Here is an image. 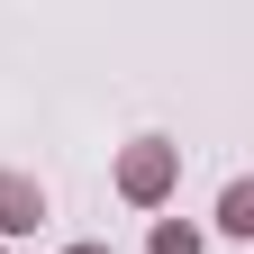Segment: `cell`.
Instances as JSON below:
<instances>
[{
  "label": "cell",
  "mask_w": 254,
  "mask_h": 254,
  "mask_svg": "<svg viewBox=\"0 0 254 254\" xmlns=\"http://www.w3.org/2000/svg\"><path fill=\"white\" fill-rule=\"evenodd\" d=\"M46 218V190L27 182V173H0V236H18V227H37Z\"/></svg>",
  "instance_id": "cell-1"
},
{
  "label": "cell",
  "mask_w": 254,
  "mask_h": 254,
  "mask_svg": "<svg viewBox=\"0 0 254 254\" xmlns=\"http://www.w3.org/2000/svg\"><path fill=\"white\" fill-rule=\"evenodd\" d=\"M164 173H173L164 145H136V154H127V190H136V200H154V190H164Z\"/></svg>",
  "instance_id": "cell-2"
},
{
  "label": "cell",
  "mask_w": 254,
  "mask_h": 254,
  "mask_svg": "<svg viewBox=\"0 0 254 254\" xmlns=\"http://www.w3.org/2000/svg\"><path fill=\"white\" fill-rule=\"evenodd\" d=\"M154 254H200V236L190 227H154Z\"/></svg>",
  "instance_id": "cell-3"
},
{
  "label": "cell",
  "mask_w": 254,
  "mask_h": 254,
  "mask_svg": "<svg viewBox=\"0 0 254 254\" xmlns=\"http://www.w3.org/2000/svg\"><path fill=\"white\" fill-rule=\"evenodd\" d=\"M73 254H109V245H73Z\"/></svg>",
  "instance_id": "cell-4"
}]
</instances>
